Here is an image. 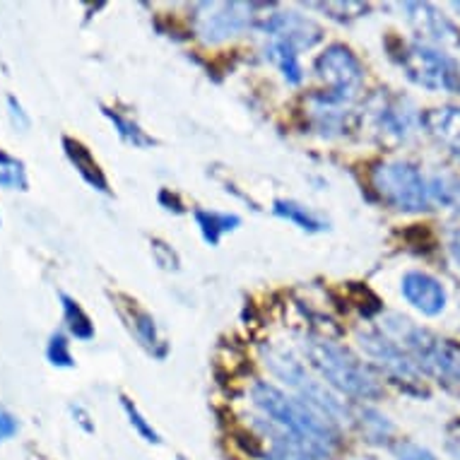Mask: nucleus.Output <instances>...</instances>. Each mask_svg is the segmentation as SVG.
<instances>
[{
	"instance_id": "f257e3e1",
	"label": "nucleus",
	"mask_w": 460,
	"mask_h": 460,
	"mask_svg": "<svg viewBox=\"0 0 460 460\" xmlns=\"http://www.w3.org/2000/svg\"><path fill=\"white\" fill-rule=\"evenodd\" d=\"M378 331L398 342L420 374L441 385H460V349L453 348L448 340L400 314H385Z\"/></svg>"
},
{
	"instance_id": "f03ea898",
	"label": "nucleus",
	"mask_w": 460,
	"mask_h": 460,
	"mask_svg": "<svg viewBox=\"0 0 460 460\" xmlns=\"http://www.w3.org/2000/svg\"><path fill=\"white\" fill-rule=\"evenodd\" d=\"M302 349L311 369L318 371L325 385L357 400H374L381 395V384L374 371L362 359H357L348 348L328 338L309 335L302 340Z\"/></svg>"
},
{
	"instance_id": "7ed1b4c3",
	"label": "nucleus",
	"mask_w": 460,
	"mask_h": 460,
	"mask_svg": "<svg viewBox=\"0 0 460 460\" xmlns=\"http://www.w3.org/2000/svg\"><path fill=\"white\" fill-rule=\"evenodd\" d=\"M251 400H253V405L265 420H270V422L295 431V434H302L306 438H316V441H323V444L331 446L338 444V422L325 417L323 412H318L306 400L289 395L278 385L265 384V381L253 384Z\"/></svg>"
},
{
	"instance_id": "20e7f679",
	"label": "nucleus",
	"mask_w": 460,
	"mask_h": 460,
	"mask_svg": "<svg viewBox=\"0 0 460 460\" xmlns=\"http://www.w3.org/2000/svg\"><path fill=\"white\" fill-rule=\"evenodd\" d=\"M371 189L385 205L400 212L431 210L429 179L422 169L405 159L378 162L371 169Z\"/></svg>"
},
{
	"instance_id": "39448f33",
	"label": "nucleus",
	"mask_w": 460,
	"mask_h": 460,
	"mask_svg": "<svg viewBox=\"0 0 460 460\" xmlns=\"http://www.w3.org/2000/svg\"><path fill=\"white\" fill-rule=\"evenodd\" d=\"M410 83L429 92L460 94V63L441 49L422 41H400L391 53Z\"/></svg>"
},
{
	"instance_id": "423d86ee",
	"label": "nucleus",
	"mask_w": 460,
	"mask_h": 460,
	"mask_svg": "<svg viewBox=\"0 0 460 460\" xmlns=\"http://www.w3.org/2000/svg\"><path fill=\"white\" fill-rule=\"evenodd\" d=\"M263 362L270 369L272 376L279 378L282 384H287V388L296 391V398L306 400L318 412H323L325 417H331L335 422L348 417L345 402L328 385L311 376L306 367L292 352H285V349L268 345V348H263Z\"/></svg>"
},
{
	"instance_id": "0eeeda50",
	"label": "nucleus",
	"mask_w": 460,
	"mask_h": 460,
	"mask_svg": "<svg viewBox=\"0 0 460 460\" xmlns=\"http://www.w3.org/2000/svg\"><path fill=\"white\" fill-rule=\"evenodd\" d=\"M258 5L239 0H210L193 5V31L203 44H222L242 31L258 27Z\"/></svg>"
},
{
	"instance_id": "6e6552de",
	"label": "nucleus",
	"mask_w": 460,
	"mask_h": 460,
	"mask_svg": "<svg viewBox=\"0 0 460 460\" xmlns=\"http://www.w3.org/2000/svg\"><path fill=\"white\" fill-rule=\"evenodd\" d=\"M357 342H359L364 357L376 369L384 371L385 376H391L395 384L405 385L408 391L422 393V395L427 393L422 385V374L417 371L412 359L400 349L398 342H393L385 332H381L378 328H364L357 332Z\"/></svg>"
},
{
	"instance_id": "1a4fd4ad",
	"label": "nucleus",
	"mask_w": 460,
	"mask_h": 460,
	"mask_svg": "<svg viewBox=\"0 0 460 460\" xmlns=\"http://www.w3.org/2000/svg\"><path fill=\"white\" fill-rule=\"evenodd\" d=\"M316 75L325 83V97L345 104H355L364 84V66L348 46L331 44L316 58Z\"/></svg>"
},
{
	"instance_id": "9d476101",
	"label": "nucleus",
	"mask_w": 460,
	"mask_h": 460,
	"mask_svg": "<svg viewBox=\"0 0 460 460\" xmlns=\"http://www.w3.org/2000/svg\"><path fill=\"white\" fill-rule=\"evenodd\" d=\"M367 113L374 133L381 140H391V143H405L422 126V116L417 113L415 104L408 97L393 92L374 94L367 104Z\"/></svg>"
},
{
	"instance_id": "9b49d317",
	"label": "nucleus",
	"mask_w": 460,
	"mask_h": 460,
	"mask_svg": "<svg viewBox=\"0 0 460 460\" xmlns=\"http://www.w3.org/2000/svg\"><path fill=\"white\" fill-rule=\"evenodd\" d=\"M253 429L258 431L256 441L263 446V460H328L335 451V446L295 434L265 417L253 420Z\"/></svg>"
},
{
	"instance_id": "f8f14e48",
	"label": "nucleus",
	"mask_w": 460,
	"mask_h": 460,
	"mask_svg": "<svg viewBox=\"0 0 460 460\" xmlns=\"http://www.w3.org/2000/svg\"><path fill=\"white\" fill-rule=\"evenodd\" d=\"M402 13L412 24V30L422 37V44H429L441 51L444 49L460 51V27H456L441 10L429 3H405Z\"/></svg>"
},
{
	"instance_id": "ddd939ff",
	"label": "nucleus",
	"mask_w": 460,
	"mask_h": 460,
	"mask_svg": "<svg viewBox=\"0 0 460 460\" xmlns=\"http://www.w3.org/2000/svg\"><path fill=\"white\" fill-rule=\"evenodd\" d=\"M258 30L268 39H278L285 44L295 46L296 51H306L323 39V30L314 20L299 13H272L258 22Z\"/></svg>"
},
{
	"instance_id": "4468645a",
	"label": "nucleus",
	"mask_w": 460,
	"mask_h": 460,
	"mask_svg": "<svg viewBox=\"0 0 460 460\" xmlns=\"http://www.w3.org/2000/svg\"><path fill=\"white\" fill-rule=\"evenodd\" d=\"M400 295L412 309L429 318L438 316L448 304V295H446V287L441 285V279L424 270L405 272L400 279Z\"/></svg>"
},
{
	"instance_id": "2eb2a0df",
	"label": "nucleus",
	"mask_w": 460,
	"mask_h": 460,
	"mask_svg": "<svg viewBox=\"0 0 460 460\" xmlns=\"http://www.w3.org/2000/svg\"><path fill=\"white\" fill-rule=\"evenodd\" d=\"M306 111H309V121L314 130L323 137L345 136L357 121L355 104L335 102V99L325 97L323 92L311 94L309 102H306Z\"/></svg>"
},
{
	"instance_id": "dca6fc26",
	"label": "nucleus",
	"mask_w": 460,
	"mask_h": 460,
	"mask_svg": "<svg viewBox=\"0 0 460 460\" xmlns=\"http://www.w3.org/2000/svg\"><path fill=\"white\" fill-rule=\"evenodd\" d=\"M422 128L460 164V106H437L422 116Z\"/></svg>"
},
{
	"instance_id": "f3484780",
	"label": "nucleus",
	"mask_w": 460,
	"mask_h": 460,
	"mask_svg": "<svg viewBox=\"0 0 460 460\" xmlns=\"http://www.w3.org/2000/svg\"><path fill=\"white\" fill-rule=\"evenodd\" d=\"M116 302L119 304V314H121V318L128 323V328L133 331V335L137 338V342L143 345V348H147L155 357H162L166 355V345L162 342V338H159L157 332V325H155V318L147 314V311H143L140 306H137L136 302H130V299H126V296H119Z\"/></svg>"
},
{
	"instance_id": "a211bd4d",
	"label": "nucleus",
	"mask_w": 460,
	"mask_h": 460,
	"mask_svg": "<svg viewBox=\"0 0 460 460\" xmlns=\"http://www.w3.org/2000/svg\"><path fill=\"white\" fill-rule=\"evenodd\" d=\"M63 150L68 155L70 164L77 169V174L83 176L92 189L102 190V193H109V183H106L104 172L99 169L97 159L92 157V152L87 150L83 143H77L73 137H63Z\"/></svg>"
},
{
	"instance_id": "6ab92c4d",
	"label": "nucleus",
	"mask_w": 460,
	"mask_h": 460,
	"mask_svg": "<svg viewBox=\"0 0 460 460\" xmlns=\"http://www.w3.org/2000/svg\"><path fill=\"white\" fill-rule=\"evenodd\" d=\"M265 58L282 73V77L289 84H299L304 80L299 51H296L295 46L278 41V39H268V44H265Z\"/></svg>"
},
{
	"instance_id": "aec40b11",
	"label": "nucleus",
	"mask_w": 460,
	"mask_h": 460,
	"mask_svg": "<svg viewBox=\"0 0 460 460\" xmlns=\"http://www.w3.org/2000/svg\"><path fill=\"white\" fill-rule=\"evenodd\" d=\"M429 179V198L431 208H441V210L460 212V179L448 172H437V174L427 176Z\"/></svg>"
},
{
	"instance_id": "412c9836",
	"label": "nucleus",
	"mask_w": 460,
	"mask_h": 460,
	"mask_svg": "<svg viewBox=\"0 0 460 460\" xmlns=\"http://www.w3.org/2000/svg\"><path fill=\"white\" fill-rule=\"evenodd\" d=\"M196 222L200 226V234L210 246H217L219 239L229 232H234L236 226L242 225V217L229 215V212H215V210H196Z\"/></svg>"
},
{
	"instance_id": "4be33fe9",
	"label": "nucleus",
	"mask_w": 460,
	"mask_h": 460,
	"mask_svg": "<svg viewBox=\"0 0 460 460\" xmlns=\"http://www.w3.org/2000/svg\"><path fill=\"white\" fill-rule=\"evenodd\" d=\"M272 212H275L278 217L299 226L302 232H309V234H316V232L328 229V222H325V219H321L318 215H314L309 208H304V205L295 203V200H275Z\"/></svg>"
},
{
	"instance_id": "5701e85b",
	"label": "nucleus",
	"mask_w": 460,
	"mask_h": 460,
	"mask_svg": "<svg viewBox=\"0 0 460 460\" xmlns=\"http://www.w3.org/2000/svg\"><path fill=\"white\" fill-rule=\"evenodd\" d=\"M63 304V318H66V328L70 331V335H75L77 340H92L94 338V323L90 321V316L84 314V309L80 304L68 295H61Z\"/></svg>"
},
{
	"instance_id": "b1692460",
	"label": "nucleus",
	"mask_w": 460,
	"mask_h": 460,
	"mask_svg": "<svg viewBox=\"0 0 460 460\" xmlns=\"http://www.w3.org/2000/svg\"><path fill=\"white\" fill-rule=\"evenodd\" d=\"M102 111H104L106 119L113 123V128L119 130V136H121L128 145H133V147H152V145H155V140H152V137L147 136V133H145V130L140 128L137 123H133L130 119H126L123 113L111 111V109H106V106L102 109Z\"/></svg>"
},
{
	"instance_id": "393cba45",
	"label": "nucleus",
	"mask_w": 460,
	"mask_h": 460,
	"mask_svg": "<svg viewBox=\"0 0 460 460\" xmlns=\"http://www.w3.org/2000/svg\"><path fill=\"white\" fill-rule=\"evenodd\" d=\"M359 427H362L364 437L374 441V444H384L393 437V424L388 422V417L381 415L378 410L364 408L362 410V420H359Z\"/></svg>"
},
{
	"instance_id": "a878e982",
	"label": "nucleus",
	"mask_w": 460,
	"mask_h": 460,
	"mask_svg": "<svg viewBox=\"0 0 460 460\" xmlns=\"http://www.w3.org/2000/svg\"><path fill=\"white\" fill-rule=\"evenodd\" d=\"M0 186H3V189L27 190L24 164L20 159L5 155V152H0Z\"/></svg>"
},
{
	"instance_id": "bb28decb",
	"label": "nucleus",
	"mask_w": 460,
	"mask_h": 460,
	"mask_svg": "<svg viewBox=\"0 0 460 460\" xmlns=\"http://www.w3.org/2000/svg\"><path fill=\"white\" fill-rule=\"evenodd\" d=\"M46 357L53 367H61V369H70L73 367V355H70L68 340L63 332H53L51 340H49V348H46Z\"/></svg>"
},
{
	"instance_id": "cd10ccee",
	"label": "nucleus",
	"mask_w": 460,
	"mask_h": 460,
	"mask_svg": "<svg viewBox=\"0 0 460 460\" xmlns=\"http://www.w3.org/2000/svg\"><path fill=\"white\" fill-rule=\"evenodd\" d=\"M121 405L123 410H126V415H128V422L136 427V431L145 438V441H150V444H159V441H162L157 431L152 429V424L140 415V410H137L128 398H121Z\"/></svg>"
},
{
	"instance_id": "c85d7f7f",
	"label": "nucleus",
	"mask_w": 460,
	"mask_h": 460,
	"mask_svg": "<svg viewBox=\"0 0 460 460\" xmlns=\"http://www.w3.org/2000/svg\"><path fill=\"white\" fill-rule=\"evenodd\" d=\"M395 458L398 460H438L429 448H424L420 444H412V441H400L395 446Z\"/></svg>"
},
{
	"instance_id": "c756f323",
	"label": "nucleus",
	"mask_w": 460,
	"mask_h": 460,
	"mask_svg": "<svg viewBox=\"0 0 460 460\" xmlns=\"http://www.w3.org/2000/svg\"><path fill=\"white\" fill-rule=\"evenodd\" d=\"M152 256L164 270H179V256L164 242H157V239L152 242Z\"/></svg>"
},
{
	"instance_id": "7c9ffc66",
	"label": "nucleus",
	"mask_w": 460,
	"mask_h": 460,
	"mask_svg": "<svg viewBox=\"0 0 460 460\" xmlns=\"http://www.w3.org/2000/svg\"><path fill=\"white\" fill-rule=\"evenodd\" d=\"M446 451L453 460H460V420H453L446 427Z\"/></svg>"
},
{
	"instance_id": "2f4dec72",
	"label": "nucleus",
	"mask_w": 460,
	"mask_h": 460,
	"mask_svg": "<svg viewBox=\"0 0 460 460\" xmlns=\"http://www.w3.org/2000/svg\"><path fill=\"white\" fill-rule=\"evenodd\" d=\"M17 429H20V424H17V420L10 412H5V410H0V441L3 438H10L15 437Z\"/></svg>"
},
{
	"instance_id": "473e14b6",
	"label": "nucleus",
	"mask_w": 460,
	"mask_h": 460,
	"mask_svg": "<svg viewBox=\"0 0 460 460\" xmlns=\"http://www.w3.org/2000/svg\"><path fill=\"white\" fill-rule=\"evenodd\" d=\"M8 106H10V116H13V121L17 123V128H30V119L24 116L20 102H17L15 97H8Z\"/></svg>"
},
{
	"instance_id": "72a5a7b5",
	"label": "nucleus",
	"mask_w": 460,
	"mask_h": 460,
	"mask_svg": "<svg viewBox=\"0 0 460 460\" xmlns=\"http://www.w3.org/2000/svg\"><path fill=\"white\" fill-rule=\"evenodd\" d=\"M448 253H451L453 263L460 268V226L451 229V234H448Z\"/></svg>"
},
{
	"instance_id": "f704fd0d",
	"label": "nucleus",
	"mask_w": 460,
	"mask_h": 460,
	"mask_svg": "<svg viewBox=\"0 0 460 460\" xmlns=\"http://www.w3.org/2000/svg\"><path fill=\"white\" fill-rule=\"evenodd\" d=\"M451 8L456 10V13H458V15H460V3H451Z\"/></svg>"
}]
</instances>
